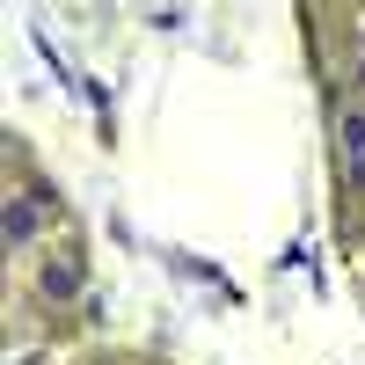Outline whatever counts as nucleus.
I'll return each mask as SVG.
<instances>
[{
  "instance_id": "f257e3e1",
  "label": "nucleus",
  "mask_w": 365,
  "mask_h": 365,
  "mask_svg": "<svg viewBox=\"0 0 365 365\" xmlns=\"http://www.w3.org/2000/svg\"><path fill=\"white\" fill-rule=\"evenodd\" d=\"M37 234H44V205L37 197H15L8 205V249H29Z\"/></svg>"
},
{
  "instance_id": "f03ea898",
  "label": "nucleus",
  "mask_w": 365,
  "mask_h": 365,
  "mask_svg": "<svg viewBox=\"0 0 365 365\" xmlns=\"http://www.w3.org/2000/svg\"><path fill=\"white\" fill-rule=\"evenodd\" d=\"M37 292H44V299H73V292H81V256H73V249H66V256H51Z\"/></svg>"
}]
</instances>
